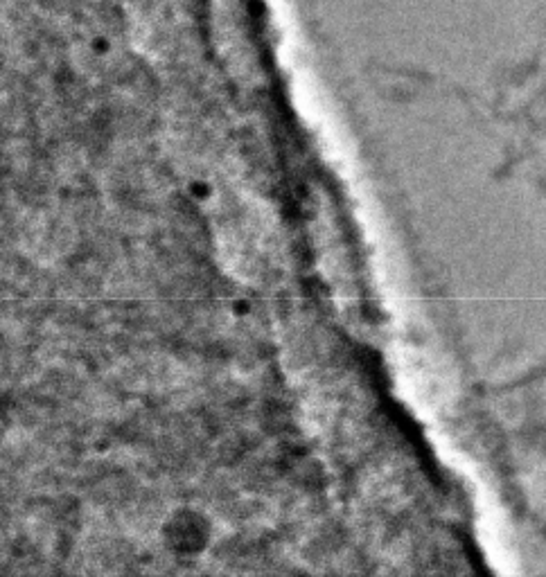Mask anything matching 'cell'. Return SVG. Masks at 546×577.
Instances as JSON below:
<instances>
[{
    "mask_svg": "<svg viewBox=\"0 0 546 577\" xmlns=\"http://www.w3.org/2000/svg\"><path fill=\"white\" fill-rule=\"evenodd\" d=\"M208 528H204V521L197 519L195 514L181 512L179 517L167 521V544L183 553H192L206 544Z\"/></svg>",
    "mask_w": 546,
    "mask_h": 577,
    "instance_id": "cell-1",
    "label": "cell"
},
{
    "mask_svg": "<svg viewBox=\"0 0 546 577\" xmlns=\"http://www.w3.org/2000/svg\"><path fill=\"white\" fill-rule=\"evenodd\" d=\"M235 307V314L237 316H244V314H249V303H246V300H237V303L233 305Z\"/></svg>",
    "mask_w": 546,
    "mask_h": 577,
    "instance_id": "cell-2",
    "label": "cell"
}]
</instances>
